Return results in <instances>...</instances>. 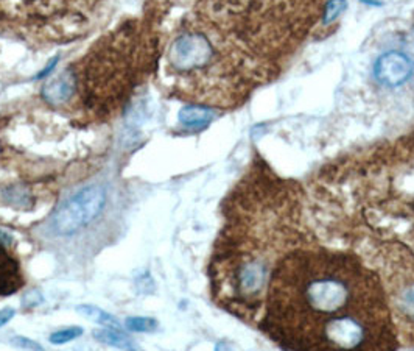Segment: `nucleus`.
<instances>
[{"instance_id": "nucleus-1", "label": "nucleus", "mask_w": 414, "mask_h": 351, "mask_svg": "<svg viewBox=\"0 0 414 351\" xmlns=\"http://www.w3.org/2000/svg\"><path fill=\"white\" fill-rule=\"evenodd\" d=\"M326 2L153 0L147 27L162 85L195 105H242L285 71Z\"/></svg>"}, {"instance_id": "nucleus-2", "label": "nucleus", "mask_w": 414, "mask_h": 351, "mask_svg": "<svg viewBox=\"0 0 414 351\" xmlns=\"http://www.w3.org/2000/svg\"><path fill=\"white\" fill-rule=\"evenodd\" d=\"M264 331L290 350H394L385 287L354 255L295 250L280 259L265 295Z\"/></svg>"}, {"instance_id": "nucleus-3", "label": "nucleus", "mask_w": 414, "mask_h": 351, "mask_svg": "<svg viewBox=\"0 0 414 351\" xmlns=\"http://www.w3.org/2000/svg\"><path fill=\"white\" fill-rule=\"evenodd\" d=\"M155 64L156 47L148 27H122L97 42L78 74L73 72L76 89L90 113L111 114Z\"/></svg>"}, {"instance_id": "nucleus-4", "label": "nucleus", "mask_w": 414, "mask_h": 351, "mask_svg": "<svg viewBox=\"0 0 414 351\" xmlns=\"http://www.w3.org/2000/svg\"><path fill=\"white\" fill-rule=\"evenodd\" d=\"M98 0H0V27L35 40H72Z\"/></svg>"}, {"instance_id": "nucleus-5", "label": "nucleus", "mask_w": 414, "mask_h": 351, "mask_svg": "<svg viewBox=\"0 0 414 351\" xmlns=\"http://www.w3.org/2000/svg\"><path fill=\"white\" fill-rule=\"evenodd\" d=\"M108 194L100 185H90L78 190L55 211L52 217V230L55 234L69 238L86 228L102 214Z\"/></svg>"}, {"instance_id": "nucleus-6", "label": "nucleus", "mask_w": 414, "mask_h": 351, "mask_svg": "<svg viewBox=\"0 0 414 351\" xmlns=\"http://www.w3.org/2000/svg\"><path fill=\"white\" fill-rule=\"evenodd\" d=\"M388 299L391 314L396 317V325L401 326L406 339L414 342V273L411 270L394 275Z\"/></svg>"}, {"instance_id": "nucleus-7", "label": "nucleus", "mask_w": 414, "mask_h": 351, "mask_svg": "<svg viewBox=\"0 0 414 351\" xmlns=\"http://www.w3.org/2000/svg\"><path fill=\"white\" fill-rule=\"evenodd\" d=\"M413 64L405 53L388 52L382 55L374 67V75L380 85L388 88L401 86L411 77Z\"/></svg>"}, {"instance_id": "nucleus-8", "label": "nucleus", "mask_w": 414, "mask_h": 351, "mask_svg": "<svg viewBox=\"0 0 414 351\" xmlns=\"http://www.w3.org/2000/svg\"><path fill=\"white\" fill-rule=\"evenodd\" d=\"M76 93V79L71 69H67L58 77L52 79L47 85L42 88V98L53 106L66 105Z\"/></svg>"}, {"instance_id": "nucleus-9", "label": "nucleus", "mask_w": 414, "mask_h": 351, "mask_svg": "<svg viewBox=\"0 0 414 351\" xmlns=\"http://www.w3.org/2000/svg\"><path fill=\"white\" fill-rule=\"evenodd\" d=\"M24 286L20 265L0 243V295H11Z\"/></svg>"}, {"instance_id": "nucleus-10", "label": "nucleus", "mask_w": 414, "mask_h": 351, "mask_svg": "<svg viewBox=\"0 0 414 351\" xmlns=\"http://www.w3.org/2000/svg\"><path fill=\"white\" fill-rule=\"evenodd\" d=\"M178 117L184 127L201 128L207 124H211L213 117H215V111H213V108H209V106L190 103L184 106L179 111Z\"/></svg>"}, {"instance_id": "nucleus-11", "label": "nucleus", "mask_w": 414, "mask_h": 351, "mask_svg": "<svg viewBox=\"0 0 414 351\" xmlns=\"http://www.w3.org/2000/svg\"><path fill=\"white\" fill-rule=\"evenodd\" d=\"M2 198L5 203H8L10 206L16 209H24L28 211L33 208L35 200L32 195V190H30L27 186L22 185H14L10 188H5L2 192Z\"/></svg>"}, {"instance_id": "nucleus-12", "label": "nucleus", "mask_w": 414, "mask_h": 351, "mask_svg": "<svg viewBox=\"0 0 414 351\" xmlns=\"http://www.w3.org/2000/svg\"><path fill=\"white\" fill-rule=\"evenodd\" d=\"M94 338L105 343V345H110V347H116V348H122V350H137V343L131 339L128 338L126 334L122 333L120 330H112V328H106V330H95L94 333Z\"/></svg>"}, {"instance_id": "nucleus-13", "label": "nucleus", "mask_w": 414, "mask_h": 351, "mask_svg": "<svg viewBox=\"0 0 414 351\" xmlns=\"http://www.w3.org/2000/svg\"><path fill=\"white\" fill-rule=\"evenodd\" d=\"M76 312H78L81 317L90 320V322H95L106 328H112V330H122V326H124L116 317L111 316L110 312H105L103 309L92 306V304H80V306H76Z\"/></svg>"}, {"instance_id": "nucleus-14", "label": "nucleus", "mask_w": 414, "mask_h": 351, "mask_svg": "<svg viewBox=\"0 0 414 351\" xmlns=\"http://www.w3.org/2000/svg\"><path fill=\"white\" fill-rule=\"evenodd\" d=\"M125 328L134 333H153L158 328V322L151 317H128Z\"/></svg>"}, {"instance_id": "nucleus-15", "label": "nucleus", "mask_w": 414, "mask_h": 351, "mask_svg": "<svg viewBox=\"0 0 414 351\" xmlns=\"http://www.w3.org/2000/svg\"><path fill=\"white\" fill-rule=\"evenodd\" d=\"M83 334V330L80 326H72V328H66V330H61L58 333H53L50 335V342L53 345H64L67 342H72L73 339L80 338Z\"/></svg>"}, {"instance_id": "nucleus-16", "label": "nucleus", "mask_w": 414, "mask_h": 351, "mask_svg": "<svg viewBox=\"0 0 414 351\" xmlns=\"http://www.w3.org/2000/svg\"><path fill=\"white\" fill-rule=\"evenodd\" d=\"M346 8H348L346 0H327L326 6H324L323 21L326 22V24L327 22L335 21Z\"/></svg>"}, {"instance_id": "nucleus-17", "label": "nucleus", "mask_w": 414, "mask_h": 351, "mask_svg": "<svg viewBox=\"0 0 414 351\" xmlns=\"http://www.w3.org/2000/svg\"><path fill=\"white\" fill-rule=\"evenodd\" d=\"M42 295H41V292L40 291H36V289H33V291H28L25 295H24V299H22V306L24 308H28V309H32V308H36V306H40V304L42 303Z\"/></svg>"}, {"instance_id": "nucleus-18", "label": "nucleus", "mask_w": 414, "mask_h": 351, "mask_svg": "<svg viewBox=\"0 0 414 351\" xmlns=\"http://www.w3.org/2000/svg\"><path fill=\"white\" fill-rule=\"evenodd\" d=\"M11 345L16 347V348H20V350H37V351L42 350V345H40L37 342H35L32 339H27V338H14L11 340Z\"/></svg>"}, {"instance_id": "nucleus-19", "label": "nucleus", "mask_w": 414, "mask_h": 351, "mask_svg": "<svg viewBox=\"0 0 414 351\" xmlns=\"http://www.w3.org/2000/svg\"><path fill=\"white\" fill-rule=\"evenodd\" d=\"M16 316V311L13 308H5L0 311V326H4L10 322V320Z\"/></svg>"}, {"instance_id": "nucleus-20", "label": "nucleus", "mask_w": 414, "mask_h": 351, "mask_svg": "<svg viewBox=\"0 0 414 351\" xmlns=\"http://www.w3.org/2000/svg\"><path fill=\"white\" fill-rule=\"evenodd\" d=\"M58 61H59V57H55V58H53V59L50 61V64L45 66L44 71H41L40 74H37L36 80H41V79H44V77H47V75H50V74H52V71H53V69H55V66H57Z\"/></svg>"}, {"instance_id": "nucleus-21", "label": "nucleus", "mask_w": 414, "mask_h": 351, "mask_svg": "<svg viewBox=\"0 0 414 351\" xmlns=\"http://www.w3.org/2000/svg\"><path fill=\"white\" fill-rule=\"evenodd\" d=\"M13 242V238L8 234L5 233L4 230H0V243H4V246H11Z\"/></svg>"}, {"instance_id": "nucleus-22", "label": "nucleus", "mask_w": 414, "mask_h": 351, "mask_svg": "<svg viewBox=\"0 0 414 351\" xmlns=\"http://www.w3.org/2000/svg\"><path fill=\"white\" fill-rule=\"evenodd\" d=\"M406 243H408L410 246V248L414 251V225L411 226V230H410V233L406 234Z\"/></svg>"}, {"instance_id": "nucleus-23", "label": "nucleus", "mask_w": 414, "mask_h": 351, "mask_svg": "<svg viewBox=\"0 0 414 351\" xmlns=\"http://www.w3.org/2000/svg\"><path fill=\"white\" fill-rule=\"evenodd\" d=\"M408 50H410V55L414 58V36L410 40V44H408Z\"/></svg>"}]
</instances>
